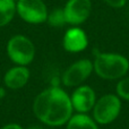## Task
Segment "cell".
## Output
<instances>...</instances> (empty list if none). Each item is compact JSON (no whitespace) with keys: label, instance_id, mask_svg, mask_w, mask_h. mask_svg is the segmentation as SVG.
I'll return each mask as SVG.
<instances>
[{"label":"cell","instance_id":"obj_1","mask_svg":"<svg viewBox=\"0 0 129 129\" xmlns=\"http://www.w3.org/2000/svg\"><path fill=\"white\" fill-rule=\"evenodd\" d=\"M70 96L58 86L45 88L35 98L33 112L35 117L48 126L58 127L68 122L73 116Z\"/></svg>","mask_w":129,"mask_h":129},{"label":"cell","instance_id":"obj_2","mask_svg":"<svg viewBox=\"0 0 129 129\" xmlns=\"http://www.w3.org/2000/svg\"><path fill=\"white\" fill-rule=\"evenodd\" d=\"M93 69L103 79H119L128 73L129 60L119 53L100 52L94 59Z\"/></svg>","mask_w":129,"mask_h":129},{"label":"cell","instance_id":"obj_3","mask_svg":"<svg viewBox=\"0 0 129 129\" xmlns=\"http://www.w3.org/2000/svg\"><path fill=\"white\" fill-rule=\"evenodd\" d=\"M6 50L9 59L18 66H27L35 57V47L33 42L22 34L14 35L9 39Z\"/></svg>","mask_w":129,"mask_h":129},{"label":"cell","instance_id":"obj_4","mask_svg":"<svg viewBox=\"0 0 129 129\" xmlns=\"http://www.w3.org/2000/svg\"><path fill=\"white\" fill-rule=\"evenodd\" d=\"M121 110V101L118 95L105 94L96 100L93 107V119L96 123L109 125L113 122Z\"/></svg>","mask_w":129,"mask_h":129},{"label":"cell","instance_id":"obj_5","mask_svg":"<svg viewBox=\"0 0 129 129\" xmlns=\"http://www.w3.org/2000/svg\"><path fill=\"white\" fill-rule=\"evenodd\" d=\"M16 13L24 22L29 24H41L47 22L48 8L42 0H18Z\"/></svg>","mask_w":129,"mask_h":129},{"label":"cell","instance_id":"obj_6","mask_svg":"<svg viewBox=\"0 0 129 129\" xmlns=\"http://www.w3.org/2000/svg\"><path fill=\"white\" fill-rule=\"evenodd\" d=\"M93 62L88 59H80L71 63L62 75V84L67 87H78L89 77L93 71Z\"/></svg>","mask_w":129,"mask_h":129},{"label":"cell","instance_id":"obj_7","mask_svg":"<svg viewBox=\"0 0 129 129\" xmlns=\"http://www.w3.org/2000/svg\"><path fill=\"white\" fill-rule=\"evenodd\" d=\"M67 24L78 26L86 22L92 13L91 0H68L63 7Z\"/></svg>","mask_w":129,"mask_h":129},{"label":"cell","instance_id":"obj_8","mask_svg":"<svg viewBox=\"0 0 129 129\" xmlns=\"http://www.w3.org/2000/svg\"><path fill=\"white\" fill-rule=\"evenodd\" d=\"M73 109L78 113H87L93 110V107L96 102L95 92L88 85H80L74 91L70 96Z\"/></svg>","mask_w":129,"mask_h":129},{"label":"cell","instance_id":"obj_9","mask_svg":"<svg viewBox=\"0 0 129 129\" xmlns=\"http://www.w3.org/2000/svg\"><path fill=\"white\" fill-rule=\"evenodd\" d=\"M63 49L71 53H78L84 51L88 45L87 35L79 27H71L67 29L62 40Z\"/></svg>","mask_w":129,"mask_h":129},{"label":"cell","instance_id":"obj_10","mask_svg":"<svg viewBox=\"0 0 129 129\" xmlns=\"http://www.w3.org/2000/svg\"><path fill=\"white\" fill-rule=\"evenodd\" d=\"M29 79V69L26 66H15L8 69L4 76V83L9 89H19Z\"/></svg>","mask_w":129,"mask_h":129},{"label":"cell","instance_id":"obj_11","mask_svg":"<svg viewBox=\"0 0 129 129\" xmlns=\"http://www.w3.org/2000/svg\"><path fill=\"white\" fill-rule=\"evenodd\" d=\"M67 129H99V127L95 120L86 113H77L68 120Z\"/></svg>","mask_w":129,"mask_h":129},{"label":"cell","instance_id":"obj_12","mask_svg":"<svg viewBox=\"0 0 129 129\" xmlns=\"http://www.w3.org/2000/svg\"><path fill=\"white\" fill-rule=\"evenodd\" d=\"M15 14L16 4L14 0H0V27L9 24Z\"/></svg>","mask_w":129,"mask_h":129},{"label":"cell","instance_id":"obj_13","mask_svg":"<svg viewBox=\"0 0 129 129\" xmlns=\"http://www.w3.org/2000/svg\"><path fill=\"white\" fill-rule=\"evenodd\" d=\"M47 22L49 23L50 26L56 27V28H61L67 24L66 16H64L63 8H56L48 14Z\"/></svg>","mask_w":129,"mask_h":129},{"label":"cell","instance_id":"obj_14","mask_svg":"<svg viewBox=\"0 0 129 129\" xmlns=\"http://www.w3.org/2000/svg\"><path fill=\"white\" fill-rule=\"evenodd\" d=\"M116 92H117V95L120 99L129 101V77L123 78V79H121L117 84Z\"/></svg>","mask_w":129,"mask_h":129},{"label":"cell","instance_id":"obj_15","mask_svg":"<svg viewBox=\"0 0 129 129\" xmlns=\"http://www.w3.org/2000/svg\"><path fill=\"white\" fill-rule=\"evenodd\" d=\"M103 1L112 8H121L126 5L127 0H103Z\"/></svg>","mask_w":129,"mask_h":129},{"label":"cell","instance_id":"obj_16","mask_svg":"<svg viewBox=\"0 0 129 129\" xmlns=\"http://www.w3.org/2000/svg\"><path fill=\"white\" fill-rule=\"evenodd\" d=\"M1 129H24L22 126L17 125V123H8V125H5Z\"/></svg>","mask_w":129,"mask_h":129},{"label":"cell","instance_id":"obj_17","mask_svg":"<svg viewBox=\"0 0 129 129\" xmlns=\"http://www.w3.org/2000/svg\"><path fill=\"white\" fill-rule=\"evenodd\" d=\"M5 94H6V92H5V89L2 88V87H0V99H2L5 96Z\"/></svg>","mask_w":129,"mask_h":129},{"label":"cell","instance_id":"obj_18","mask_svg":"<svg viewBox=\"0 0 129 129\" xmlns=\"http://www.w3.org/2000/svg\"><path fill=\"white\" fill-rule=\"evenodd\" d=\"M28 129H43V128L38 127V126H33V127H31V128H28Z\"/></svg>","mask_w":129,"mask_h":129}]
</instances>
